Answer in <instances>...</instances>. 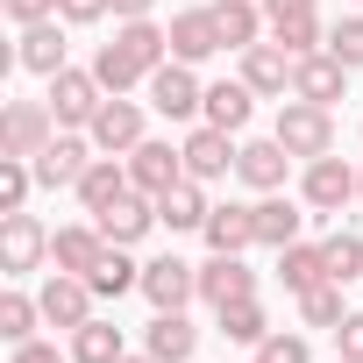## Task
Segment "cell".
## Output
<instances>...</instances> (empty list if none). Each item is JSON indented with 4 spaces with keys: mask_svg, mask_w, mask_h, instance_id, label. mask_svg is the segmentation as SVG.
<instances>
[{
    "mask_svg": "<svg viewBox=\"0 0 363 363\" xmlns=\"http://www.w3.org/2000/svg\"><path fill=\"white\" fill-rule=\"evenodd\" d=\"M121 363H157V356H150V349H128V356H121Z\"/></svg>",
    "mask_w": 363,
    "mask_h": 363,
    "instance_id": "46",
    "label": "cell"
},
{
    "mask_svg": "<svg viewBox=\"0 0 363 363\" xmlns=\"http://www.w3.org/2000/svg\"><path fill=\"white\" fill-rule=\"evenodd\" d=\"M72 193H79V207H86V214H107L114 200H128V193H135L128 157H93V164H86V178H79Z\"/></svg>",
    "mask_w": 363,
    "mask_h": 363,
    "instance_id": "18",
    "label": "cell"
},
{
    "mask_svg": "<svg viewBox=\"0 0 363 363\" xmlns=\"http://www.w3.org/2000/svg\"><path fill=\"white\" fill-rule=\"evenodd\" d=\"M257 292V271L242 264V257H221V250H207V264H200V299L221 313L228 299H250Z\"/></svg>",
    "mask_w": 363,
    "mask_h": 363,
    "instance_id": "19",
    "label": "cell"
},
{
    "mask_svg": "<svg viewBox=\"0 0 363 363\" xmlns=\"http://www.w3.org/2000/svg\"><path fill=\"white\" fill-rule=\"evenodd\" d=\"M143 299H150L157 313H186V306L200 299V264H186V257H150V264H143Z\"/></svg>",
    "mask_w": 363,
    "mask_h": 363,
    "instance_id": "8",
    "label": "cell"
},
{
    "mask_svg": "<svg viewBox=\"0 0 363 363\" xmlns=\"http://www.w3.org/2000/svg\"><path fill=\"white\" fill-rule=\"evenodd\" d=\"M335 363H349V356H335Z\"/></svg>",
    "mask_w": 363,
    "mask_h": 363,
    "instance_id": "48",
    "label": "cell"
},
{
    "mask_svg": "<svg viewBox=\"0 0 363 363\" xmlns=\"http://www.w3.org/2000/svg\"><path fill=\"white\" fill-rule=\"evenodd\" d=\"M128 356V342H121V328L114 320H86V328H72V363H121Z\"/></svg>",
    "mask_w": 363,
    "mask_h": 363,
    "instance_id": "33",
    "label": "cell"
},
{
    "mask_svg": "<svg viewBox=\"0 0 363 363\" xmlns=\"http://www.w3.org/2000/svg\"><path fill=\"white\" fill-rule=\"evenodd\" d=\"M320 250H328V278H363V235L356 228H335V235H320Z\"/></svg>",
    "mask_w": 363,
    "mask_h": 363,
    "instance_id": "37",
    "label": "cell"
},
{
    "mask_svg": "<svg viewBox=\"0 0 363 363\" xmlns=\"http://www.w3.org/2000/svg\"><path fill=\"white\" fill-rule=\"evenodd\" d=\"M356 178H363V171H349L335 150H328V157H313V164H306V178H299L306 214H313V221H335V214L356 200Z\"/></svg>",
    "mask_w": 363,
    "mask_h": 363,
    "instance_id": "3",
    "label": "cell"
},
{
    "mask_svg": "<svg viewBox=\"0 0 363 363\" xmlns=\"http://www.w3.org/2000/svg\"><path fill=\"white\" fill-rule=\"evenodd\" d=\"M150 8H157V0H114V22H143Z\"/></svg>",
    "mask_w": 363,
    "mask_h": 363,
    "instance_id": "44",
    "label": "cell"
},
{
    "mask_svg": "<svg viewBox=\"0 0 363 363\" xmlns=\"http://www.w3.org/2000/svg\"><path fill=\"white\" fill-rule=\"evenodd\" d=\"M36 193V164L29 157H0V214H22Z\"/></svg>",
    "mask_w": 363,
    "mask_h": 363,
    "instance_id": "36",
    "label": "cell"
},
{
    "mask_svg": "<svg viewBox=\"0 0 363 363\" xmlns=\"http://www.w3.org/2000/svg\"><path fill=\"white\" fill-rule=\"evenodd\" d=\"M50 135H57L50 100H8V114H0V157H43Z\"/></svg>",
    "mask_w": 363,
    "mask_h": 363,
    "instance_id": "6",
    "label": "cell"
},
{
    "mask_svg": "<svg viewBox=\"0 0 363 363\" xmlns=\"http://www.w3.org/2000/svg\"><path fill=\"white\" fill-rule=\"evenodd\" d=\"M15 363H65V356H57V342L29 335V342H15Z\"/></svg>",
    "mask_w": 363,
    "mask_h": 363,
    "instance_id": "43",
    "label": "cell"
},
{
    "mask_svg": "<svg viewBox=\"0 0 363 363\" xmlns=\"http://www.w3.org/2000/svg\"><path fill=\"white\" fill-rule=\"evenodd\" d=\"M257 363H313V349H306V335H285V328H271V335L257 342Z\"/></svg>",
    "mask_w": 363,
    "mask_h": 363,
    "instance_id": "38",
    "label": "cell"
},
{
    "mask_svg": "<svg viewBox=\"0 0 363 363\" xmlns=\"http://www.w3.org/2000/svg\"><path fill=\"white\" fill-rule=\"evenodd\" d=\"M250 363H257V356H250Z\"/></svg>",
    "mask_w": 363,
    "mask_h": 363,
    "instance_id": "49",
    "label": "cell"
},
{
    "mask_svg": "<svg viewBox=\"0 0 363 363\" xmlns=\"http://www.w3.org/2000/svg\"><path fill=\"white\" fill-rule=\"evenodd\" d=\"M299 8H313V0H264V15H299Z\"/></svg>",
    "mask_w": 363,
    "mask_h": 363,
    "instance_id": "45",
    "label": "cell"
},
{
    "mask_svg": "<svg viewBox=\"0 0 363 363\" xmlns=\"http://www.w3.org/2000/svg\"><path fill=\"white\" fill-rule=\"evenodd\" d=\"M214 50H221L214 8H186V15H171V57H178V65H207Z\"/></svg>",
    "mask_w": 363,
    "mask_h": 363,
    "instance_id": "23",
    "label": "cell"
},
{
    "mask_svg": "<svg viewBox=\"0 0 363 363\" xmlns=\"http://www.w3.org/2000/svg\"><path fill=\"white\" fill-rule=\"evenodd\" d=\"M36 299H43V320L72 335V328H86V320H93V299H100V292H93V278H79V271H50Z\"/></svg>",
    "mask_w": 363,
    "mask_h": 363,
    "instance_id": "12",
    "label": "cell"
},
{
    "mask_svg": "<svg viewBox=\"0 0 363 363\" xmlns=\"http://www.w3.org/2000/svg\"><path fill=\"white\" fill-rule=\"evenodd\" d=\"M257 250H285V242H299V228L313 221L306 214V200H285V193H257Z\"/></svg>",
    "mask_w": 363,
    "mask_h": 363,
    "instance_id": "17",
    "label": "cell"
},
{
    "mask_svg": "<svg viewBox=\"0 0 363 363\" xmlns=\"http://www.w3.org/2000/svg\"><path fill=\"white\" fill-rule=\"evenodd\" d=\"M207 250H221V257H242V250H257V214L242 207V200H221L214 214H207Z\"/></svg>",
    "mask_w": 363,
    "mask_h": 363,
    "instance_id": "24",
    "label": "cell"
},
{
    "mask_svg": "<svg viewBox=\"0 0 363 363\" xmlns=\"http://www.w3.org/2000/svg\"><path fill=\"white\" fill-rule=\"evenodd\" d=\"M250 114H257V93H250L242 79H221V86H207V107H200V121H214V128L242 135V128H250Z\"/></svg>",
    "mask_w": 363,
    "mask_h": 363,
    "instance_id": "29",
    "label": "cell"
},
{
    "mask_svg": "<svg viewBox=\"0 0 363 363\" xmlns=\"http://www.w3.org/2000/svg\"><path fill=\"white\" fill-rule=\"evenodd\" d=\"M143 349H150L157 363H193V349H200V328H193L186 313H157V320L143 328Z\"/></svg>",
    "mask_w": 363,
    "mask_h": 363,
    "instance_id": "27",
    "label": "cell"
},
{
    "mask_svg": "<svg viewBox=\"0 0 363 363\" xmlns=\"http://www.w3.org/2000/svg\"><path fill=\"white\" fill-rule=\"evenodd\" d=\"M43 100H50L57 128H93V114H100L107 86H100V72H93V65H86V72H79V65H65V72L50 79V93H43Z\"/></svg>",
    "mask_w": 363,
    "mask_h": 363,
    "instance_id": "4",
    "label": "cell"
},
{
    "mask_svg": "<svg viewBox=\"0 0 363 363\" xmlns=\"http://www.w3.org/2000/svg\"><path fill=\"white\" fill-rule=\"evenodd\" d=\"M342 313H349V306H342V278H328V285L299 292V320H306V328H328V335H335V328H342Z\"/></svg>",
    "mask_w": 363,
    "mask_h": 363,
    "instance_id": "35",
    "label": "cell"
},
{
    "mask_svg": "<svg viewBox=\"0 0 363 363\" xmlns=\"http://www.w3.org/2000/svg\"><path fill=\"white\" fill-rule=\"evenodd\" d=\"M278 285H285L292 299H299V292H313V285H328V250H320V242H306V235H299V242H285V250H278Z\"/></svg>",
    "mask_w": 363,
    "mask_h": 363,
    "instance_id": "26",
    "label": "cell"
},
{
    "mask_svg": "<svg viewBox=\"0 0 363 363\" xmlns=\"http://www.w3.org/2000/svg\"><path fill=\"white\" fill-rule=\"evenodd\" d=\"M57 22H65V15L22 29V43H15V65H22V72H36V79H57V72H65V29H57Z\"/></svg>",
    "mask_w": 363,
    "mask_h": 363,
    "instance_id": "21",
    "label": "cell"
},
{
    "mask_svg": "<svg viewBox=\"0 0 363 363\" xmlns=\"http://www.w3.org/2000/svg\"><path fill=\"white\" fill-rule=\"evenodd\" d=\"M86 135H93V150H100V157H128V150L143 143V100H128V93H107Z\"/></svg>",
    "mask_w": 363,
    "mask_h": 363,
    "instance_id": "11",
    "label": "cell"
},
{
    "mask_svg": "<svg viewBox=\"0 0 363 363\" xmlns=\"http://www.w3.org/2000/svg\"><path fill=\"white\" fill-rule=\"evenodd\" d=\"M214 328H221L228 342H242V349H257V342L271 335V313H264V299L250 292V299H228V306L214 313Z\"/></svg>",
    "mask_w": 363,
    "mask_h": 363,
    "instance_id": "32",
    "label": "cell"
},
{
    "mask_svg": "<svg viewBox=\"0 0 363 363\" xmlns=\"http://www.w3.org/2000/svg\"><path fill=\"white\" fill-rule=\"evenodd\" d=\"M86 278H93V292H100V299H121V292H143V264H135V257H128L121 242H107V250H100V264H93Z\"/></svg>",
    "mask_w": 363,
    "mask_h": 363,
    "instance_id": "30",
    "label": "cell"
},
{
    "mask_svg": "<svg viewBox=\"0 0 363 363\" xmlns=\"http://www.w3.org/2000/svg\"><path fill=\"white\" fill-rule=\"evenodd\" d=\"M128 178H135V193H171L178 178H186V150L178 143H157V135H143L135 150H128Z\"/></svg>",
    "mask_w": 363,
    "mask_h": 363,
    "instance_id": "13",
    "label": "cell"
},
{
    "mask_svg": "<svg viewBox=\"0 0 363 363\" xmlns=\"http://www.w3.org/2000/svg\"><path fill=\"white\" fill-rule=\"evenodd\" d=\"M214 29H221V50H250L271 36V15H264V0H214Z\"/></svg>",
    "mask_w": 363,
    "mask_h": 363,
    "instance_id": "20",
    "label": "cell"
},
{
    "mask_svg": "<svg viewBox=\"0 0 363 363\" xmlns=\"http://www.w3.org/2000/svg\"><path fill=\"white\" fill-rule=\"evenodd\" d=\"M186 178H200V186H214V178H228L235 171V157H242V143L228 135V128H214V121H200V128H186Z\"/></svg>",
    "mask_w": 363,
    "mask_h": 363,
    "instance_id": "10",
    "label": "cell"
},
{
    "mask_svg": "<svg viewBox=\"0 0 363 363\" xmlns=\"http://www.w3.org/2000/svg\"><path fill=\"white\" fill-rule=\"evenodd\" d=\"M157 65H171V29H157L150 15H143V22H121V29H114V43H100V57H93V72H100V86H107V93L150 86V72H157Z\"/></svg>",
    "mask_w": 363,
    "mask_h": 363,
    "instance_id": "1",
    "label": "cell"
},
{
    "mask_svg": "<svg viewBox=\"0 0 363 363\" xmlns=\"http://www.w3.org/2000/svg\"><path fill=\"white\" fill-rule=\"evenodd\" d=\"M328 50H335L349 72H363V15H342V22L328 29Z\"/></svg>",
    "mask_w": 363,
    "mask_h": 363,
    "instance_id": "39",
    "label": "cell"
},
{
    "mask_svg": "<svg viewBox=\"0 0 363 363\" xmlns=\"http://www.w3.org/2000/svg\"><path fill=\"white\" fill-rule=\"evenodd\" d=\"M100 250H107L100 221H72V228H57V235H50V264H57V271H79V278L100 264Z\"/></svg>",
    "mask_w": 363,
    "mask_h": 363,
    "instance_id": "25",
    "label": "cell"
},
{
    "mask_svg": "<svg viewBox=\"0 0 363 363\" xmlns=\"http://www.w3.org/2000/svg\"><path fill=\"white\" fill-rule=\"evenodd\" d=\"M299 164L328 157L335 150V107H313V100H278V128H271Z\"/></svg>",
    "mask_w": 363,
    "mask_h": 363,
    "instance_id": "2",
    "label": "cell"
},
{
    "mask_svg": "<svg viewBox=\"0 0 363 363\" xmlns=\"http://www.w3.org/2000/svg\"><path fill=\"white\" fill-rule=\"evenodd\" d=\"M93 221H100V235H107V242L135 250V242H143L164 214H157V200H150V193H128V200H114V207H107V214H93Z\"/></svg>",
    "mask_w": 363,
    "mask_h": 363,
    "instance_id": "22",
    "label": "cell"
},
{
    "mask_svg": "<svg viewBox=\"0 0 363 363\" xmlns=\"http://www.w3.org/2000/svg\"><path fill=\"white\" fill-rule=\"evenodd\" d=\"M43 328V299H29V292H0V342H29Z\"/></svg>",
    "mask_w": 363,
    "mask_h": 363,
    "instance_id": "34",
    "label": "cell"
},
{
    "mask_svg": "<svg viewBox=\"0 0 363 363\" xmlns=\"http://www.w3.org/2000/svg\"><path fill=\"white\" fill-rule=\"evenodd\" d=\"M285 171H292V150L278 143V135H257V143H242V157H235V178L250 193H285Z\"/></svg>",
    "mask_w": 363,
    "mask_h": 363,
    "instance_id": "16",
    "label": "cell"
},
{
    "mask_svg": "<svg viewBox=\"0 0 363 363\" xmlns=\"http://www.w3.org/2000/svg\"><path fill=\"white\" fill-rule=\"evenodd\" d=\"M356 200H363V178H356Z\"/></svg>",
    "mask_w": 363,
    "mask_h": 363,
    "instance_id": "47",
    "label": "cell"
},
{
    "mask_svg": "<svg viewBox=\"0 0 363 363\" xmlns=\"http://www.w3.org/2000/svg\"><path fill=\"white\" fill-rule=\"evenodd\" d=\"M0 15H8L15 29H29V22H50L57 15V0H0Z\"/></svg>",
    "mask_w": 363,
    "mask_h": 363,
    "instance_id": "41",
    "label": "cell"
},
{
    "mask_svg": "<svg viewBox=\"0 0 363 363\" xmlns=\"http://www.w3.org/2000/svg\"><path fill=\"white\" fill-rule=\"evenodd\" d=\"M157 214H164V228H171V235H178V228H207L214 200H207V186H200V178H178L171 193H157Z\"/></svg>",
    "mask_w": 363,
    "mask_h": 363,
    "instance_id": "28",
    "label": "cell"
},
{
    "mask_svg": "<svg viewBox=\"0 0 363 363\" xmlns=\"http://www.w3.org/2000/svg\"><path fill=\"white\" fill-rule=\"evenodd\" d=\"M271 43L306 57V50H328V29H320V8H299V15H271Z\"/></svg>",
    "mask_w": 363,
    "mask_h": 363,
    "instance_id": "31",
    "label": "cell"
},
{
    "mask_svg": "<svg viewBox=\"0 0 363 363\" xmlns=\"http://www.w3.org/2000/svg\"><path fill=\"white\" fill-rule=\"evenodd\" d=\"M150 107L164 114V121H200V107H207V86H200V72L193 65H157L150 72Z\"/></svg>",
    "mask_w": 363,
    "mask_h": 363,
    "instance_id": "7",
    "label": "cell"
},
{
    "mask_svg": "<svg viewBox=\"0 0 363 363\" xmlns=\"http://www.w3.org/2000/svg\"><path fill=\"white\" fill-rule=\"evenodd\" d=\"M93 157H100V150H93V135H86V128H57V135H50V150H43V157H29V164H36V186H43V193H57V186H79Z\"/></svg>",
    "mask_w": 363,
    "mask_h": 363,
    "instance_id": "9",
    "label": "cell"
},
{
    "mask_svg": "<svg viewBox=\"0 0 363 363\" xmlns=\"http://www.w3.org/2000/svg\"><path fill=\"white\" fill-rule=\"evenodd\" d=\"M342 86H349V65H342L335 50H306V57H292V100L335 107V100H342Z\"/></svg>",
    "mask_w": 363,
    "mask_h": 363,
    "instance_id": "14",
    "label": "cell"
},
{
    "mask_svg": "<svg viewBox=\"0 0 363 363\" xmlns=\"http://www.w3.org/2000/svg\"><path fill=\"white\" fill-rule=\"evenodd\" d=\"M50 264V228L22 207V214H0V271L8 278H29Z\"/></svg>",
    "mask_w": 363,
    "mask_h": 363,
    "instance_id": "5",
    "label": "cell"
},
{
    "mask_svg": "<svg viewBox=\"0 0 363 363\" xmlns=\"http://www.w3.org/2000/svg\"><path fill=\"white\" fill-rule=\"evenodd\" d=\"M335 356L363 363V306H349V313H342V328H335Z\"/></svg>",
    "mask_w": 363,
    "mask_h": 363,
    "instance_id": "40",
    "label": "cell"
},
{
    "mask_svg": "<svg viewBox=\"0 0 363 363\" xmlns=\"http://www.w3.org/2000/svg\"><path fill=\"white\" fill-rule=\"evenodd\" d=\"M242 86L257 100H292V50H278L271 36L242 50Z\"/></svg>",
    "mask_w": 363,
    "mask_h": 363,
    "instance_id": "15",
    "label": "cell"
},
{
    "mask_svg": "<svg viewBox=\"0 0 363 363\" xmlns=\"http://www.w3.org/2000/svg\"><path fill=\"white\" fill-rule=\"evenodd\" d=\"M57 15L65 22H100V15H114V0H57Z\"/></svg>",
    "mask_w": 363,
    "mask_h": 363,
    "instance_id": "42",
    "label": "cell"
}]
</instances>
